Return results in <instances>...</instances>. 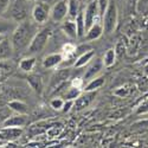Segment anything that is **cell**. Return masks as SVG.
<instances>
[{
    "label": "cell",
    "mask_w": 148,
    "mask_h": 148,
    "mask_svg": "<svg viewBox=\"0 0 148 148\" xmlns=\"http://www.w3.org/2000/svg\"><path fill=\"white\" fill-rule=\"evenodd\" d=\"M75 51H76V47L73 46L72 44H66V45H64V47H63V55H64V53L71 55V53H73Z\"/></svg>",
    "instance_id": "cell-34"
},
{
    "label": "cell",
    "mask_w": 148,
    "mask_h": 148,
    "mask_svg": "<svg viewBox=\"0 0 148 148\" xmlns=\"http://www.w3.org/2000/svg\"><path fill=\"white\" fill-rule=\"evenodd\" d=\"M73 107V101H70V100H65L64 101V104H63V108H62V110H63L64 113H68L71 110V108Z\"/></svg>",
    "instance_id": "cell-37"
},
{
    "label": "cell",
    "mask_w": 148,
    "mask_h": 148,
    "mask_svg": "<svg viewBox=\"0 0 148 148\" xmlns=\"http://www.w3.org/2000/svg\"><path fill=\"white\" fill-rule=\"evenodd\" d=\"M50 17L56 23L63 21L68 17V0H58L50 11Z\"/></svg>",
    "instance_id": "cell-6"
},
{
    "label": "cell",
    "mask_w": 148,
    "mask_h": 148,
    "mask_svg": "<svg viewBox=\"0 0 148 148\" xmlns=\"http://www.w3.org/2000/svg\"><path fill=\"white\" fill-rule=\"evenodd\" d=\"M62 30L63 32L70 37V38H75L77 37V30H76V23H75V19H69V20H65L62 25Z\"/></svg>",
    "instance_id": "cell-22"
},
{
    "label": "cell",
    "mask_w": 148,
    "mask_h": 148,
    "mask_svg": "<svg viewBox=\"0 0 148 148\" xmlns=\"http://www.w3.org/2000/svg\"><path fill=\"white\" fill-rule=\"evenodd\" d=\"M83 83H84L83 78H75L71 82V85H72V87H76V88H82Z\"/></svg>",
    "instance_id": "cell-39"
},
{
    "label": "cell",
    "mask_w": 148,
    "mask_h": 148,
    "mask_svg": "<svg viewBox=\"0 0 148 148\" xmlns=\"http://www.w3.org/2000/svg\"><path fill=\"white\" fill-rule=\"evenodd\" d=\"M95 95H96V91H85L84 94H81L76 100L73 101V107L72 108L75 110H77V112L85 109L91 103Z\"/></svg>",
    "instance_id": "cell-8"
},
{
    "label": "cell",
    "mask_w": 148,
    "mask_h": 148,
    "mask_svg": "<svg viewBox=\"0 0 148 148\" xmlns=\"http://www.w3.org/2000/svg\"><path fill=\"white\" fill-rule=\"evenodd\" d=\"M12 110L8 107H0V123H3L10 115Z\"/></svg>",
    "instance_id": "cell-31"
},
{
    "label": "cell",
    "mask_w": 148,
    "mask_h": 148,
    "mask_svg": "<svg viewBox=\"0 0 148 148\" xmlns=\"http://www.w3.org/2000/svg\"><path fill=\"white\" fill-rule=\"evenodd\" d=\"M16 26H17V24L14 20H10V19H5L0 17V34L7 36L12 33L14 31Z\"/></svg>",
    "instance_id": "cell-20"
},
{
    "label": "cell",
    "mask_w": 148,
    "mask_h": 148,
    "mask_svg": "<svg viewBox=\"0 0 148 148\" xmlns=\"http://www.w3.org/2000/svg\"><path fill=\"white\" fill-rule=\"evenodd\" d=\"M95 57V52L92 50H88V51H84L76 60H75V63H73V68H76V69H79V68H83L87 64L90 63V60Z\"/></svg>",
    "instance_id": "cell-19"
},
{
    "label": "cell",
    "mask_w": 148,
    "mask_h": 148,
    "mask_svg": "<svg viewBox=\"0 0 148 148\" xmlns=\"http://www.w3.org/2000/svg\"><path fill=\"white\" fill-rule=\"evenodd\" d=\"M103 85H104V77H102V76L94 77V78L89 79V82L85 84L84 91H96L97 89L103 87Z\"/></svg>",
    "instance_id": "cell-23"
},
{
    "label": "cell",
    "mask_w": 148,
    "mask_h": 148,
    "mask_svg": "<svg viewBox=\"0 0 148 148\" xmlns=\"http://www.w3.org/2000/svg\"><path fill=\"white\" fill-rule=\"evenodd\" d=\"M13 45H12L11 40L5 38L0 42V59H10L13 55Z\"/></svg>",
    "instance_id": "cell-17"
},
{
    "label": "cell",
    "mask_w": 148,
    "mask_h": 148,
    "mask_svg": "<svg viewBox=\"0 0 148 148\" xmlns=\"http://www.w3.org/2000/svg\"><path fill=\"white\" fill-rule=\"evenodd\" d=\"M64 59V55L62 52H55V53H50L47 55L44 60H43V66L45 69H52L58 66Z\"/></svg>",
    "instance_id": "cell-14"
},
{
    "label": "cell",
    "mask_w": 148,
    "mask_h": 148,
    "mask_svg": "<svg viewBox=\"0 0 148 148\" xmlns=\"http://www.w3.org/2000/svg\"><path fill=\"white\" fill-rule=\"evenodd\" d=\"M27 122V116L26 114H18L16 113L14 115H10L1 125L3 127H24Z\"/></svg>",
    "instance_id": "cell-11"
},
{
    "label": "cell",
    "mask_w": 148,
    "mask_h": 148,
    "mask_svg": "<svg viewBox=\"0 0 148 148\" xmlns=\"http://www.w3.org/2000/svg\"><path fill=\"white\" fill-rule=\"evenodd\" d=\"M70 77V70L69 69H58L50 79V84H49V88L51 90H55L57 87H59L60 84L65 83Z\"/></svg>",
    "instance_id": "cell-7"
},
{
    "label": "cell",
    "mask_w": 148,
    "mask_h": 148,
    "mask_svg": "<svg viewBox=\"0 0 148 148\" xmlns=\"http://www.w3.org/2000/svg\"><path fill=\"white\" fill-rule=\"evenodd\" d=\"M16 70V65L11 59H0V82L6 81Z\"/></svg>",
    "instance_id": "cell-12"
},
{
    "label": "cell",
    "mask_w": 148,
    "mask_h": 148,
    "mask_svg": "<svg viewBox=\"0 0 148 148\" xmlns=\"http://www.w3.org/2000/svg\"><path fill=\"white\" fill-rule=\"evenodd\" d=\"M130 88H132V85H130V84L121 85L120 88H117V89L114 91V95L117 96V97H121V98L127 97V96H129V95L133 92V90H132Z\"/></svg>",
    "instance_id": "cell-28"
},
{
    "label": "cell",
    "mask_w": 148,
    "mask_h": 148,
    "mask_svg": "<svg viewBox=\"0 0 148 148\" xmlns=\"http://www.w3.org/2000/svg\"><path fill=\"white\" fill-rule=\"evenodd\" d=\"M135 114L136 115H145L148 114V98L143 100L135 109Z\"/></svg>",
    "instance_id": "cell-29"
},
{
    "label": "cell",
    "mask_w": 148,
    "mask_h": 148,
    "mask_svg": "<svg viewBox=\"0 0 148 148\" xmlns=\"http://www.w3.org/2000/svg\"><path fill=\"white\" fill-rule=\"evenodd\" d=\"M7 107L14 113H18V114H27V109H29V106L20 100H12L7 103Z\"/></svg>",
    "instance_id": "cell-21"
},
{
    "label": "cell",
    "mask_w": 148,
    "mask_h": 148,
    "mask_svg": "<svg viewBox=\"0 0 148 148\" xmlns=\"http://www.w3.org/2000/svg\"><path fill=\"white\" fill-rule=\"evenodd\" d=\"M142 25H143V29L148 31V17H147V18H145V20H143V24H142Z\"/></svg>",
    "instance_id": "cell-40"
},
{
    "label": "cell",
    "mask_w": 148,
    "mask_h": 148,
    "mask_svg": "<svg viewBox=\"0 0 148 148\" xmlns=\"http://www.w3.org/2000/svg\"><path fill=\"white\" fill-rule=\"evenodd\" d=\"M75 23H76L77 37H83V36H85V32H87V27H85V21H84L83 11H79V13H78L77 17L75 18Z\"/></svg>",
    "instance_id": "cell-24"
},
{
    "label": "cell",
    "mask_w": 148,
    "mask_h": 148,
    "mask_svg": "<svg viewBox=\"0 0 148 148\" xmlns=\"http://www.w3.org/2000/svg\"><path fill=\"white\" fill-rule=\"evenodd\" d=\"M50 36H51V30L49 27H44L39 31H37V33L33 36L31 43L27 46L29 55L33 56L36 53L42 52L43 49L46 46L49 39H50Z\"/></svg>",
    "instance_id": "cell-3"
},
{
    "label": "cell",
    "mask_w": 148,
    "mask_h": 148,
    "mask_svg": "<svg viewBox=\"0 0 148 148\" xmlns=\"http://www.w3.org/2000/svg\"><path fill=\"white\" fill-rule=\"evenodd\" d=\"M102 68H103V62H102V59H98V58H95V59H94V58H92V59L90 60V64H89L87 71H85V73H84L83 79H84V81H89V79L96 77V75L102 70Z\"/></svg>",
    "instance_id": "cell-10"
},
{
    "label": "cell",
    "mask_w": 148,
    "mask_h": 148,
    "mask_svg": "<svg viewBox=\"0 0 148 148\" xmlns=\"http://www.w3.org/2000/svg\"><path fill=\"white\" fill-rule=\"evenodd\" d=\"M7 11L10 12V16L12 20L16 23H20L25 20L27 12H26V6L21 0H10V5L7 7Z\"/></svg>",
    "instance_id": "cell-4"
},
{
    "label": "cell",
    "mask_w": 148,
    "mask_h": 148,
    "mask_svg": "<svg viewBox=\"0 0 148 148\" xmlns=\"http://www.w3.org/2000/svg\"><path fill=\"white\" fill-rule=\"evenodd\" d=\"M145 75L148 77V63L145 65Z\"/></svg>",
    "instance_id": "cell-41"
},
{
    "label": "cell",
    "mask_w": 148,
    "mask_h": 148,
    "mask_svg": "<svg viewBox=\"0 0 148 148\" xmlns=\"http://www.w3.org/2000/svg\"><path fill=\"white\" fill-rule=\"evenodd\" d=\"M79 11V0H68V17L70 19H75Z\"/></svg>",
    "instance_id": "cell-26"
},
{
    "label": "cell",
    "mask_w": 148,
    "mask_h": 148,
    "mask_svg": "<svg viewBox=\"0 0 148 148\" xmlns=\"http://www.w3.org/2000/svg\"><path fill=\"white\" fill-rule=\"evenodd\" d=\"M36 60H37V59H36L34 56L29 55L27 57H24L23 59H20L19 64H18V68H19L23 72L30 73V72L33 70L34 65H36Z\"/></svg>",
    "instance_id": "cell-18"
},
{
    "label": "cell",
    "mask_w": 148,
    "mask_h": 148,
    "mask_svg": "<svg viewBox=\"0 0 148 148\" xmlns=\"http://www.w3.org/2000/svg\"><path fill=\"white\" fill-rule=\"evenodd\" d=\"M146 7H148V0H139L136 5V12L138 11H143Z\"/></svg>",
    "instance_id": "cell-38"
},
{
    "label": "cell",
    "mask_w": 148,
    "mask_h": 148,
    "mask_svg": "<svg viewBox=\"0 0 148 148\" xmlns=\"http://www.w3.org/2000/svg\"><path fill=\"white\" fill-rule=\"evenodd\" d=\"M103 32L107 34L113 33L117 25V6L114 0H109V4L101 17Z\"/></svg>",
    "instance_id": "cell-2"
},
{
    "label": "cell",
    "mask_w": 148,
    "mask_h": 148,
    "mask_svg": "<svg viewBox=\"0 0 148 148\" xmlns=\"http://www.w3.org/2000/svg\"><path fill=\"white\" fill-rule=\"evenodd\" d=\"M36 33H37V27L32 21L23 20L18 23L14 31L12 32V38H11V43L13 45V49L14 50H21L24 47H27Z\"/></svg>",
    "instance_id": "cell-1"
},
{
    "label": "cell",
    "mask_w": 148,
    "mask_h": 148,
    "mask_svg": "<svg viewBox=\"0 0 148 148\" xmlns=\"http://www.w3.org/2000/svg\"><path fill=\"white\" fill-rule=\"evenodd\" d=\"M81 94H82L81 88H76V87H72V85H71V87L65 91L64 98H65V100H70V101H75Z\"/></svg>",
    "instance_id": "cell-27"
},
{
    "label": "cell",
    "mask_w": 148,
    "mask_h": 148,
    "mask_svg": "<svg viewBox=\"0 0 148 148\" xmlns=\"http://www.w3.org/2000/svg\"><path fill=\"white\" fill-rule=\"evenodd\" d=\"M115 52H116V57H121L123 53H125V51H126V44L123 43L122 40H120L117 44H116V46H115Z\"/></svg>",
    "instance_id": "cell-32"
},
{
    "label": "cell",
    "mask_w": 148,
    "mask_h": 148,
    "mask_svg": "<svg viewBox=\"0 0 148 148\" xmlns=\"http://www.w3.org/2000/svg\"><path fill=\"white\" fill-rule=\"evenodd\" d=\"M6 38V36H3V34H0V42H1L3 39H5Z\"/></svg>",
    "instance_id": "cell-42"
},
{
    "label": "cell",
    "mask_w": 148,
    "mask_h": 148,
    "mask_svg": "<svg viewBox=\"0 0 148 148\" xmlns=\"http://www.w3.org/2000/svg\"><path fill=\"white\" fill-rule=\"evenodd\" d=\"M29 85H30V88L36 92V94H38L40 95L44 90V83H43V79L39 75H37V73H29V76L26 78Z\"/></svg>",
    "instance_id": "cell-15"
},
{
    "label": "cell",
    "mask_w": 148,
    "mask_h": 148,
    "mask_svg": "<svg viewBox=\"0 0 148 148\" xmlns=\"http://www.w3.org/2000/svg\"><path fill=\"white\" fill-rule=\"evenodd\" d=\"M103 34V26H102V21L97 20L95 21L92 25L87 30V34H85V40L87 42H91V40H96Z\"/></svg>",
    "instance_id": "cell-13"
},
{
    "label": "cell",
    "mask_w": 148,
    "mask_h": 148,
    "mask_svg": "<svg viewBox=\"0 0 148 148\" xmlns=\"http://www.w3.org/2000/svg\"><path fill=\"white\" fill-rule=\"evenodd\" d=\"M29 1H37V0H29Z\"/></svg>",
    "instance_id": "cell-43"
},
{
    "label": "cell",
    "mask_w": 148,
    "mask_h": 148,
    "mask_svg": "<svg viewBox=\"0 0 148 148\" xmlns=\"http://www.w3.org/2000/svg\"><path fill=\"white\" fill-rule=\"evenodd\" d=\"M23 133L21 127H3L0 130V134L3 135V138L10 141H13L18 139Z\"/></svg>",
    "instance_id": "cell-16"
},
{
    "label": "cell",
    "mask_w": 148,
    "mask_h": 148,
    "mask_svg": "<svg viewBox=\"0 0 148 148\" xmlns=\"http://www.w3.org/2000/svg\"><path fill=\"white\" fill-rule=\"evenodd\" d=\"M50 17V11L44 5H36L32 10V18L36 24H45Z\"/></svg>",
    "instance_id": "cell-9"
},
{
    "label": "cell",
    "mask_w": 148,
    "mask_h": 148,
    "mask_svg": "<svg viewBox=\"0 0 148 148\" xmlns=\"http://www.w3.org/2000/svg\"><path fill=\"white\" fill-rule=\"evenodd\" d=\"M103 66L106 68H112L114 64H115V62H116V52L114 49H108V50L106 51L104 56H103Z\"/></svg>",
    "instance_id": "cell-25"
},
{
    "label": "cell",
    "mask_w": 148,
    "mask_h": 148,
    "mask_svg": "<svg viewBox=\"0 0 148 148\" xmlns=\"http://www.w3.org/2000/svg\"><path fill=\"white\" fill-rule=\"evenodd\" d=\"M139 0H127V6L130 12H136V5Z\"/></svg>",
    "instance_id": "cell-36"
},
{
    "label": "cell",
    "mask_w": 148,
    "mask_h": 148,
    "mask_svg": "<svg viewBox=\"0 0 148 148\" xmlns=\"http://www.w3.org/2000/svg\"><path fill=\"white\" fill-rule=\"evenodd\" d=\"M83 14H84L85 27L88 30L95 21L101 19L100 12H98V6H97V0H91V1H89L85 10L83 11Z\"/></svg>",
    "instance_id": "cell-5"
},
{
    "label": "cell",
    "mask_w": 148,
    "mask_h": 148,
    "mask_svg": "<svg viewBox=\"0 0 148 148\" xmlns=\"http://www.w3.org/2000/svg\"><path fill=\"white\" fill-rule=\"evenodd\" d=\"M8 5H10V0H0V16L7 11Z\"/></svg>",
    "instance_id": "cell-35"
},
{
    "label": "cell",
    "mask_w": 148,
    "mask_h": 148,
    "mask_svg": "<svg viewBox=\"0 0 148 148\" xmlns=\"http://www.w3.org/2000/svg\"><path fill=\"white\" fill-rule=\"evenodd\" d=\"M63 104H64V100L60 97H53L52 100L50 101V107L55 110H62L63 108Z\"/></svg>",
    "instance_id": "cell-30"
},
{
    "label": "cell",
    "mask_w": 148,
    "mask_h": 148,
    "mask_svg": "<svg viewBox=\"0 0 148 148\" xmlns=\"http://www.w3.org/2000/svg\"><path fill=\"white\" fill-rule=\"evenodd\" d=\"M108 4H109V0H97V6H98V12H100V17L103 16Z\"/></svg>",
    "instance_id": "cell-33"
}]
</instances>
